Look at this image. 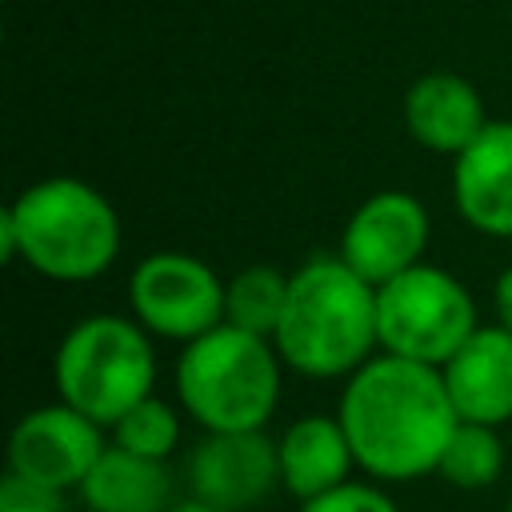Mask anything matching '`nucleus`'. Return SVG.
<instances>
[{
    "label": "nucleus",
    "mask_w": 512,
    "mask_h": 512,
    "mask_svg": "<svg viewBox=\"0 0 512 512\" xmlns=\"http://www.w3.org/2000/svg\"><path fill=\"white\" fill-rule=\"evenodd\" d=\"M168 512H220V508H208V504H200V500H184V504H172Z\"/></svg>",
    "instance_id": "22"
},
{
    "label": "nucleus",
    "mask_w": 512,
    "mask_h": 512,
    "mask_svg": "<svg viewBox=\"0 0 512 512\" xmlns=\"http://www.w3.org/2000/svg\"><path fill=\"white\" fill-rule=\"evenodd\" d=\"M284 360L268 336L220 324L176 360L180 408L204 432H256L280 400Z\"/></svg>",
    "instance_id": "4"
},
{
    "label": "nucleus",
    "mask_w": 512,
    "mask_h": 512,
    "mask_svg": "<svg viewBox=\"0 0 512 512\" xmlns=\"http://www.w3.org/2000/svg\"><path fill=\"white\" fill-rule=\"evenodd\" d=\"M112 444L148 460H168L180 444V412L160 396H148L112 424Z\"/></svg>",
    "instance_id": "18"
},
{
    "label": "nucleus",
    "mask_w": 512,
    "mask_h": 512,
    "mask_svg": "<svg viewBox=\"0 0 512 512\" xmlns=\"http://www.w3.org/2000/svg\"><path fill=\"white\" fill-rule=\"evenodd\" d=\"M484 124V100L460 72H424L404 92V128L428 152L460 156L484 132Z\"/></svg>",
    "instance_id": "13"
},
{
    "label": "nucleus",
    "mask_w": 512,
    "mask_h": 512,
    "mask_svg": "<svg viewBox=\"0 0 512 512\" xmlns=\"http://www.w3.org/2000/svg\"><path fill=\"white\" fill-rule=\"evenodd\" d=\"M380 352L444 368L452 352L480 328L472 292L436 264H416L376 288Z\"/></svg>",
    "instance_id": "6"
},
{
    "label": "nucleus",
    "mask_w": 512,
    "mask_h": 512,
    "mask_svg": "<svg viewBox=\"0 0 512 512\" xmlns=\"http://www.w3.org/2000/svg\"><path fill=\"white\" fill-rule=\"evenodd\" d=\"M356 468L372 480H416L440 468L460 424L440 368L376 352L356 368L336 408Z\"/></svg>",
    "instance_id": "1"
},
{
    "label": "nucleus",
    "mask_w": 512,
    "mask_h": 512,
    "mask_svg": "<svg viewBox=\"0 0 512 512\" xmlns=\"http://www.w3.org/2000/svg\"><path fill=\"white\" fill-rule=\"evenodd\" d=\"M0 512H68V500L60 488H48V484L8 472L0 480Z\"/></svg>",
    "instance_id": "20"
},
{
    "label": "nucleus",
    "mask_w": 512,
    "mask_h": 512,
    "mask_svg": "<svg viewBox=\"0 0 512 512\" xmlns=\"http://www.w3.org/2000/svg\"><path fill=\"white\" fill-rule=\"evenodd\" d=\"M0 244L4 260H24L48 280L80 284L116 264L120 216L88 180L48 176L0 212Z\"/></svg>",
    "instance_id": "3"
},
{
    "label": "nucleus",
    "mask_w": 512,
    "mask_h": 512,
    "mask_svg": "<svg viewBox=\"0 0 512 512\" xmlns=\"http://www.w3.org/2000/svg\"><path fill=\"white\" fill-rule=\"evenodd\" d=\"M52 380L68 408L84 412L100 428H112L128 408L152 396L156 352L136 320L112 312L84 316L64 332Z\"/></svg>",
    "instance_id": "5"
},
{
    "label": "nucleus",
    "mask_w": 512,
    "mask_h": 512,
    "mask_svg": "<svg viewBox=\"0 0 512 512\" xmlns=\"http://www.w3.org/2000/svg\"><path fill=\"white\" fill-rule=\"evenodd\" d=\"M288 280L280 268L272 264H248L228 280V296H224V324L268 336L280 324L284 300H288Z\"/></svg>",
    "instance_id": "16"
},
{
    "label": "nucleus",
    "mask_w": 512,
    "mask_h": 512,
    "mask_svg": "<svg viewBox=\"0 0 512 512\" xmlns=\"http://www.w3.org/2000/svg\"><path fill=\"white\" fill-rule=\"evenodd\" d=\"M436 472H440L448 484L464 488V492L496 484L500 472H504V444H500L496 428L460 420V424L452 428V436H448V448H444Z\"/></svg>",
    "instance_id": "17"
},
{
    "label": "nucleus",
    "mask_w": 512,
    "mask_h": 512,
    "mask_svg": "<svg viewBox=\"0 0 512 512\" xmlns=\"http://www.w3.org/2000/svg\"><path fill=\"white\" fill-rule=\"evenodd\" d=\"M276 484H280V448L264 428L204 432V440L188 456L192 500L220 512H248L264 504Z\"/></svg>",
    "instance_id": "10"
},
{
    "label": "nucleus",
    "mask_w": 512,
    "mask_h": 512,
    "mask_svg": "<svg viewBox=\"0 0 512 512\" xmlns=\"http://www.w3.org/2000/svg\"><path fill=\"white\" fill-rule=\"evenodd\" d=\"M460 420L500 428L512 420V332L480 324L440 368Z\"/></svg>",
    "instance_id": "12"
},
{
    "label": "nucleus",
    "mask_w": 512,
    "mask_h": 512,
    "mask_svg": "<svg viewBox=\"0 0 512 512\" xmlns=\"http://www.w3.org/2000/svg\"><path fill=\"white\" fill-rule=\"evenodd\" d=\"M228 284L188 252H152L132 268L128 304L148 336L192 344L224 324Z\"/></svg>",
    "instance_id": "7"
},
{
    "label": "nucleus",
    "mask_w": 512,
    "mask_h": 512,
    "mask_svg": "<svg viewBox=\"0 0 512 512\" xmlns=\"http://www.w3.org/2000/svg\"><path fill=\"white\" fill-rule=\"evenodd\" d=\"M76 492L92 512H168L172 508V476L164 460H148L116 444L104 448V456L92 464V472Z\"/></svg>",
    "instance_id": "15"
},
{
    "label": "nucleus",
    "mask_w": 512,
    "mask_h": 512,
    "mask_svg": "<svg viewBox=\"0 0 512 512\" xmlns=\"http://www.w3.org/2000/svg\"><path fill=\"white\" fill-rule=\"evenodd\" d=\"M492 308H496V324L512 332V264L492 284Z\"/></svg>",
    "instance_id": "21"
},
{
    "label": "nucleus",
    "mask_w": 512,
    "mask_h": 512,
    "mask_svg": "<svg viewBox=\"0 0 512 512\" xmlns=\"http://www.w3.org/2000/svg\"><path fill=\"white\" fill-rule=\"evenodd\" d=\"M272 344L284 368L336 380L364 368L380 348L376 328V288L356 276L340 252L304 260L288 280V300Z\"/></svg>",
    "instance_id": "2"
},
{
    "label": "nucleus",
    "mask_w": 512,
    "mask_h": 512,
    "mask_svg": "<svg viewBox=\"0 0 512 512\" xmlns=\"http://www.w3.org/2000/svg\"><path fill=\"white\" fill-rule=\"evenodd\" d=\"M300 512H400V508L384 488L364 484V480H348L332 492H320V496L304 500Z\"/></svg>",
    "instance_id": "19"
},
{
    "label": "nucleus",
    "mask_w": 512,
    "mask_h": 512,
    "mask_svg": "<svg viewBox=\"0 0 512 512\" xmlns=\"http://www.w3.org/2000/svg\"><path fill=\"white\" fill-rule=\"evenodd\" d=\"M452 200L468 228L512 240V120H488L484 132L452 156Z\"/></svg>",
    "instance_id": "11"
},
{
    "label": "nucleus",
    "mask_w": 512,
    "mask_h": 512,
    "mask_svg": "<svg viewBox=\"0 0 512 512\" xmlns=\"http://www.w3.org/2000/svg\"><path fill=\"white\" fill-rule=\"evenodd\" d=\"M508 512H512V496H508Z\"/></svg>",
    "instance_id": "23"
},
{
    "label": "nucleus",
    "mask_w": 512,
    "mask_h": 512,
    "mask_svg": "<svg viewBox=\"0 0 512 512\" xmlns=\"http://www.w3.org/2000/svg\"><path fill=\"white\" fill-rule=\"evenodd\" d=\"M108 440L96 420L68 408L64 400L32 408L16 420L8 436V472L48 484V488H80L92 464L104 456Z\"/></svg>",
    "instance_id": "9"
},
{
    "label": "nucleus",
    "mask_w": 512,
    "mask_h": 512,
    "mask_svg": "<svg viewBox=\"0 0 512 512\" xmlns=\"http://www.w3.org/2000/svg\"><path fill=\"white\" fill-rule=\"evenodd\" d=\"M276 448H280V484L300 504L352 480L356 456H352V444H348L340 416L308 412L284 428Z\"/></svg>",
    "instance_id": "14"
},
{
    "label": "nucleus",
    "mask_w": 512,
    "mask_h": 512,
    "mask_svg": "<svg viewBox=\"0 0 512 512\" xmlns=\"http://www.w3.org/2000/svg\"><path fill=\"white\" fill-rule=\"evenodd\" d=\"M428 208L400 188L372 192L340 232V260L364 276L372 288L396 280L400 272L424 264L428 248Z\"/></svg>",
    "instance_id": "8"
}]
</instances>
